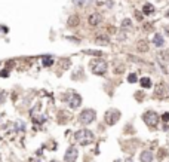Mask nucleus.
<instances>
[{
  "mask_svg": "<svg viewBox=\"0 0 169 162\" xmlns=\"http://www.w3.org/2000/svg\"><path fill=\"white\" fill-rule=\"evenodd\" d=\"M154 12V6L153 5H144V8H142V14L144 15H150V14H153Z\"/></svg>",
  "mask_w": 169,
  "mask_h": 162,
  "instance_id": "nucleus-15",
  "label": "nucleus"
},
{
  "mask_svg": "<svg viewBox=\"0 0 169 162\" xmlns=\"http://www.w3.org/2000/svg\"><path fill=\"white\" fill-rule=\"evenodd\" d=\"M166 16H168V18H169V10H168V12H166Z\"/></svg>",
  "mask_w": 169,
  "mask_h": 162,
  "instance_id": "nucleus-28",
  "label": "nucleus"
},
{
  "mask_svg": "<svg viewBox=\"0 0 169 162\" xmlns=\"http://www.w3.org/2000/svg\"><path fill=\"white\" fill-rule=\"evenodd\" d=\"M165 155H166V152H165V150H159V159H163Z\"/></svg>",
  "mask_w": 169,
  "mask_h": 162,
  "instance_id": "nucleus-24",
  "label": "nucleus"
},
{
  "mask_svg": "<svg viewBox=\"0 0 169 162\" xmlns=\"http://www.w3.org/2000/svg\"><path fill=\"white\" fill-rule=\"evenodd\" d=\"M91 70H92V73L96 74V76H102L107 71V61L101 60V58L92 60L91 61Z\"/></svg>",
  "mask_w": 169,
  "mask_h": 162,
  "instance_id": "nucleus-2",
  "label": "nucleus"
},
{
  "mask_svg": "<svg viewBox=\"0 0 169 162\" xmlns=\"http://www.w3.org/2000/svg\"><path fill=\"white\" fill-rule=\"evenodd\" d=\"M65 101H67V104H68L71 109H77V107H80V104H82V97L76 92H71L68 97L65 98Z\"/></svg>",
  "mask_w": 169,
  "mask_h": 162,
  "instance_id": "nucleus-7",
  "label": "nucleus"
},
{
  "mask_svg": "<svg viewBox=\"0 0 169 162\" xmlns=\"http://www.w3.org/2000/svg\"><path fill=\"white\" fill-rule=\"evenodd\" d=\"M142 120L145 122V125L151 126V128H154V126L157 125V124H159L160 118H159V115H157L156 111L148 110V111H145V113L142 115Z\"/></svg>",
  "mask_w": 169,
  "mask_h": 162,
  "instance_id": "nucleus-4",
  "label": "nucleus"
},
{
  "mask_svg": "<svg viewBox=\"0 0 169 162\" xmlns=\"http://www.w3.org/2000/svg\"><path fill=\"white\" fill-rule=\"evenodd\" d=\"M79 156V150L76 146H70L64 153V161L65 162H76Z\"/></svg>",
  "mask_w": 169,
  "mask_h": 162,
  "instance_id": "nucleus-6",
  "label": "nucleus"
},
{
  "mask_svg": "<svg viewBox=\"0 0 169 162\" xmlns=\"http://www.w3.org/2000/svg\"><path fill=\"white\" fill-rule=\"evenodd\" d=\"M122 27H123V28H131V27H132V21L128 19V18H125L123 21H122Z\"/></svg>",
  "mask_w": 169,
  "mask_h": 162,
  "instance_id": "nucleus-18",
  "label": "nucleus"
},
{
  "mask_svg": "<svg viewBox=\"0 0 169 162\" xmlns=\"http://www.w3.org/2000/svg\"><path fill=\"white\" fill-rule=\"evenodd\" d=\"M162 120H163V122H169V113H168V111H166V113H163Z\"/></svg>",
  "mask_w": 169,
  "mask_h": 162,
  "instance_id": "nucleus-19",
  "label": "nucleus"
},
{
  "mask_svg": "<svg viewBox=\"0 0 169 162\" xmlns=\"http://www.w3.org/2000/svg\"><path fill=\"white\" fill-rule=\"evenodd\" d=\"M80 24V18H79V15H70V18H68V21H67V25H68L70 28H76Z\"/></svg>",
  "mask_w": 169,
  "mask_h": 162,
  "instance_id": "nucleus-9",
  "label": "nucleus"
},
{
  "mask_svg": "<svg viewBox=\"0 0 169 162\" xmlns=\"http://www.w3.org/2000/svg\"><path fill=\"white\" fill-rule=\"evenodd\" d=\"M5 101V92H0V103Z\"/></svg>",
  "mask_w": 169,
  "mask_h": 162,
  "instance_id": "nucleus-26",
  "label": "nucleus"
},
{
  "mask_svg": "<svg viewBox=\"0 0 169 162\" xmlns=\"http://www.w3.org/2000/svg\"><path fill=\"white\" fill-rule=\"evenodd\" d=\"M95 42L96 43H108V37L107 36H96V39H95Z\"/></svg>",
  "mask_w": 169,
  "mask_h": 162,
  "instance_id": "nucleus-16",
  "label": "nucleus"
},
{
  "mask_svg": "<svg viewBox=\"0 0 169 162\" xmlns=\"http://www.w3.org/2000/svg\"><path fill=\"white\" fill-rule=\"evenodd\" d=\"M137 80H138V76L135 73H131L128 76V82H129V83H137Z\"/></svg>",
  "mask_w": 169,
  "mask_h": 162,
  "instance_id": "nucleus-17",
  "label": "nucleus"
},
{
  "mask_svg": "<svg viewBox=\"0 0 169 162\" xmlns=\"http://www.w3.org/2000/svg\"><path fill=\"white\" fill-rule=\"evenodd\" d=\"M163 43H165V40H163V37L160 36V33H156L154 34V45L157 48H160V46H163Z\"/></svg>",
  "mask_w": 169,
  "mask_h": 162,
  "instance_id": "nucleus-13",
  "label": "nucleus"
},
{
  "mask_svg": "<svg viewBox=\"0 0 169 162\" xmlns=\"http://www.w3.org/2000/svg\"><path fill=\"white\" fill-rule=\"evenodd\" d=\"M86 54H91V55H101L100 51H86Z\"/></svg>",
  "mask_w": 169,
  "mask_h": 162,
  "instance_id": "nucleus-23",
  "label": "nucleus"
},
{
  "mask_svg": "<svg viewBox=\"0 0 169 162\" xmlns=\"http://www.w3.org/2000/svg\"><path fill=\"white\" fill-rule=\"evenodd\" d=\"M135 97H139V98H138V101H142V97H144V95H142L141 92H137V94H135Z\"/></svg>",
  "mask_w": 169,
  "mask_h": 162,
  "instance_id": "nucleus-25",
  "label": "nucleus"
},
{
  "mask_svg": "<svg viewBox=\"0 0 169 162\" xmlns=\"http://www.w3.org/2000/svg\"><path fill=\"white\" fill-rule=\"evenodd\" d=\"M88 23H89V25H92V27H96V25L101 23V15L96 14V12L91 14L88 16Z\"/></svg>",
  "mask_w": 169,
  "mask_h": 162,
  "instance_id": "nucleus-8",
  "label": "nucleus"
},
{
  "mask_svg": "<svg viewBox=\"0 0 169 162\" xmlns=\"http://www.w3.org/2000/svg\"><path fill=\"white\" fill-rule=\"evenodd\" d=\"M96 118V113L95 110H92V109H86V110H82V113L79 115V122L82 124V125H89L92 124Z\"/></svg>",
  "mask_w": 169,
  "mask_h": 162,
  "instance_id": "nucleus-3",
  "label": "nucleus"
},
{
  "mask_svg": "<svg viewBox=\"0 0 169 162\" xmlns=\"http://www.w3.org/2000/svg\"><path fill=\"white\" fill-rule=\"evenodd\" d=\"M135 16H137V19H142V15L139 12H135Z\"/></svg>",
  "mask_w": 169,
  "mask_h": 162,
  "instance_id": "nucleus-27",
  "label": "nucleus"
},
{
  "mask_svg": "<svg viewBox=\"0 0 169 162\" xmlns=\"http://www.w3.org/2000/svg\"><path fill=\"white\" fill-rule=\"evenodd\" d=\"M42 63H43L45 67H49V65L54 64V58L50 55H45V57H42Z\"/></svg>",
  "mask_w": 169,
  "mask_h": 162,
  "instance_id": "nucleus-14",
  "label": "nucleus"
},
{
  "mask_svg": "<svg viewBox=\"0 0 169 162\" xmlns=\"http://www.w3.org/2000/svg\"><path fill=\"white\" fill-rule=\"evenodd\" d=\"M0 76H2V77H8V76H9V71H8V70H2V71H0Z\"/></svg>",
  "mask_w": 169,
  "mask_h": 162,
  "instance_id": "nucleus-21",
  "label": "nucleus"
},
{
  "mask_svg": "<svg viewBox=\"0 0 169 162\" xmlns=\"http://www.w3.org/2000/svg\"><path fill=\"white\" fill-rule=\"evenodd\" d=\"M144 30H145V31H151V30H153V25H151V24H144Z\"/></svg>",
  "mask_w": 169,
  "mask_h": 162,
  "instance_id": "nucleus-20",
  "label": "nucleus"
},
{
  "mask_svg": "<svg viewBox=\"0 0 169 162\" xmlns=\"http://www.w3.org/2000/svg\"><path fill=\"white\" fill-rule=\"evenodd\" d=\"M73 3L74 5H77V6H82L83 3H85V0H73Z\"/></svg>",
  "mask_w": 169,
  "mask_h": 162,
  "instance_id": "nucleus-22",
  "label": "nucleus"
},
{
  "mask_svg": "<svg viewBox=\"0 0 169 162\" xmlns=\"http://www.w3.org/2000/svg\"><path fill=\"white\" fill-rule=\"evenodd\" d=\"M137 51L138 52H147L148 51V42H147V40H139V42H137Z\"/></svg>",
  "mask_w": 169,
  "mask_h": 162,
  "instance_id": "nucleus-11",
  "label": "nucleus"
},
{
  "mask_svg": "<svg viewBox=\"0 0 169 162\" xmlns=\"http://www.w3.org/2000/svg\"><path fill=\"white\" fill-rule=\"evenodd\" d=\"M139 161L141 162H153V153L150 150H144L139 156Z\"/></svg>",
  "mask_w": 169,
  "mask_h": 162,
  "instance_id": "nucleus-10",
  "label": "nucleus"
},
{
  "mask_svg": "<svg viewBox=\"0 0 169 162\" xmlns=\"http://www.w3.org/2000/svg\"><path fill=\"white\" fill-rule=\"evenodd\" d=\"M139 85H141L144 89H147V88H151L153 86V83H151V79L150 77H141V80H139Z\"/></svg>",
  "mask_w": 169,
  "mask_h": 162,
  "instance_id": "nucleus-12",
  "label": "nucleus"
},
{
  "mask_svg": "<svg viewBox=\"0 0 169 162\" xmlns=\"http://www.w3.org/2000/svg\"><path fill=\"white\" fill-rule=\"evenodd\" d=\"M74 138H76V141H77L80 146H86V144H89V143H92V141H94L95 135H94V132H92V131L86 130V128H83V130L76 131Z\"/></svg>",
  "mask_w": 169,
  "mask_h": 162,
  "instance_id": "nucleus-1",
  "label": "nucleus"
},
{
  "mask_svg": "<svg viewBox=\"0 0 169 162\" xmlns=\"http://www.w3.org/2000/svg\"><path fill=\"white\" fill-rule=\"evenodd\" d=\"M120 119V111L117 109H111V110H107L105 111V124L107 125H114L117 124Z\"/></svg>",
  "mask_w": 169,
  "mask_h": 162,
  "instance_id": "nucleus-5",
  "label": "nucleus"
},
{
  "mask_svg": "<svg viewBox=\"0 0 169 162\" xmlns=\"http://www.w3.org/2000/svg\"><path fill=\"white\" fill-rule=\"evenodd\" d=\"M50 162H58V161H50Z\"/></svg>",
  "mask_w": 169,
  "mask_h": 162,
  "instance_id": "nucleus-29",
  "label": "nucleus"
}]
</instances>
